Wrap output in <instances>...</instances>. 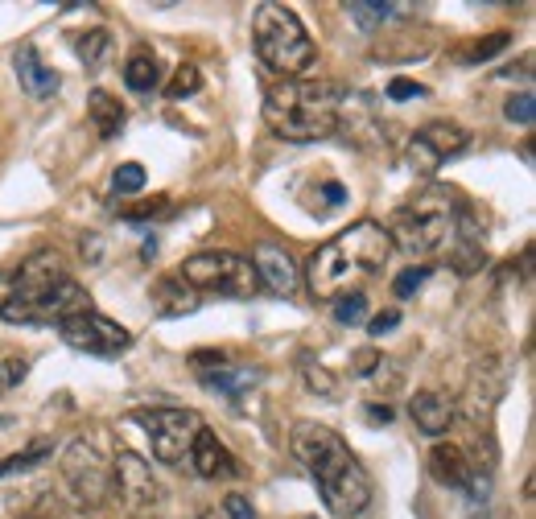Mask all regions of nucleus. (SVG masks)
<instances>
[{
  "label": "nucleus",
  "instance_id": "e433bc0d",
  "mask_svg": "<svg viewBox=\"0 0 536 519\" xmlns=\"http://www.w3.org/2000/svg\"><path fill=\"white\" fill-rule=\"evenodd\" d=\"M203 519H227V511H223V507H215V511H203Z\"/></svg>",
  "mask_w": 536,
  "mask_h": 519
},
{
  "label": "nucleus",
  "instance_id": "1a4fd4ad",
  "mask_svg": "<svg viewBox=\"0 0 536 519\" xmlns=\"http://www.w3.org/2000/svg\"><path fill=\"white\" fill-rule=\"evenodd\" d=\"M62 482L79 507L99 511L112 495V462L91 441H71L62 454Z\"/></svg>",
  "mask_w": 536,
  "mask_h": 519
},
{
  "label": "nucleus",
  "instance_id": "2f4dec72",
  "mask_svg": "<svg viewBox=\"0 0 536 519\" xmlns=\"http://www.w3.org/2000/svg\"><path fill=\"white\" fill-rule=\"evenodd\" d=\"M400 326V314H396V309H384V314H376L372 322H367V334H372V338H384V334H392Z\"/></svg>",
  "mask_w": 536,
  "mask_h": 519
},
{
  "label": "nucleus",
  "instance_id": "5701e85b",
  "mask_svg": "<svg viewBox=\"0 0 536 519\" xmlns=\"http://www.w3.org/2000/svg\"><path fill=\"white\" fill-rule=\"evenodd\" d=\"M145 165H137V161H124L116 173H112V194H120V198H137L141 190H145Z\"/></svg>",
  "mask_w": 536,
  "mask_h": 519
},
{
  "label": "nucleus",
  "instance_id": "f257e3e1",
  "mask_svg": "<svg viewBox=\"0 0 536 519\" xmlns=\"http://www.w3.org/2000/svg\"><path fill=\"white\" fill-rule=\"evenodd\" d=\"M91 293L66 276L54 252L29 256L21 268L0 272V318L17 326H62L66 318L87 314Z\"/></svg>",
  "mask_w": 536,
  "mask_h": 519
},
{
  "label": "nucleus",
  "instance_id": "7c9ffc66",
  "mask_svg": "<svg viewBox=\"0 0 536 519\" xmlns=\"http://www.w3.org/2000/svg\"><path fill=\"white\" fill-rule=\"evenodd\" d=\"M384 95L396 99V103H409V99H425L429 91H425V83H417V79H392V83L384 87Z\"/></svg>",
  "mask_w": 536,
  "mask_h": 519
},
{
  "label": "nucleus",
  "instance_id": "39448f33",
  "mask_svg": "<svg viewBox=\"0 0 536 519\" xmlns=\"http://www.w3.org/2000/svg\"><path fill=\"white\" fill-rule=\"evenodd\" d=\"M252 42L256 54L268 71H277L281 79H301L318 62V46L301 25V17L289 5H256L252 13Z\"/></svg>",
  "mask_w": 536,
  "mask_h": 519
},
{
  "label": "nucleus",
  "instance_id": "9d476101",
  "mask_svg": "<svg viewBox=\"0 0 536 519\" xmlns=\"http://www.w3.org/2000/svg\"><path fill=\"white\" fill-rule=\"evenodd\" d=\"M58 338L71 346V351L104 355V359H108V355H120V351H128V346H132V334H128L120 322L95 314V309H87V314H79V318H66V322L58 326Z\"/></svg>",
  "mask_w": 536,
  "mask_h": 519
},
{
  "label": "nucleus",
  "instance_id": "423d86ee",
  "mask_svg": "<svg viewBox=\"0 0 536 519\" xmlns=\"http://www.w3.org/2000/svg\"><path fill=\"white\" fill-rule=\"evenodd\" d=\"M178 281L194 289L198 297H252L260 289L252 260L240 252H223V248L194 252L190 260H182Z\"/></svg>",
  "mask_w": 536,
  "mask_h": 519
},
{
  "label": "nucleus",
  "instance_id": "2eb2a0df",
  "mask_svg": "<svg viewBox=\"0 0 536 519\" xmlns=\"http://www.w3.org/2000/svg\"><path fill=\"white\" fill-rule=\"evenodd\" d=\"M409 417L425 437H442L454 425V400L442 392H417L409 400Z\"/></svg>",
  "mask_w": 536,
  "mask_h": 519
},
{
  "label": "nucleus",
  "instance_id": "20e7f679",
  "mask_svg": "<svg viewBox=\"0 0 536 519\" xmlns=\"http://www.w3.org/2000/svg\"><path fill=\"white\" fill-rule=\"evenodd\" d=\"M339 108L343 95L334 83L318 79H281L264 91V120L281 141L293 145H310L326 141L339 128Z\"/></svg>",
  "mask_w": 536,
  "mask_h": 519
},
{
  "label": "nucleus",
  "instance_id": "0eeeda50",
  "mask_svg": "<svg viewBox=\"0 0 536 519\" xmlns=\"http://www.w3.org/2000/svg\"><path fill=\"white\" fill-rule=\"evenodd\" d=\"M450 231H454V198L442 190H425L409 211L396 215L392 235V248H405V252H438L450 244Z\"/></svg>",
  "mask_w": 536,
  "mask_h": 519
},
{
  "label": "nucleus",
  "instance_id": "c9c22d12",
  "mask_svg": "<svg viewBox=\"0 0 536 519\" xmlns=\"http://www.w3.org/2000/svg\"><path fill=\"white\" fill-rule=\"evenodd\" d=\"M322 194H326V202H330V206H339V202H343V198H347V194H343V186H339V182H322Z\"/></svg>",
  "mask_w": 536,
  "mask_h": 519
},
{
  "label": "nucleus",
  "instance_id": "4468645a",
  "mask_svg": "<svg viewBox=\"0 0 536 519\" xmlns=\"http://www.w3.org/2000/svg\"><path fill=\"white\" fill-rule=\"evenodd\" d=\"M429 474L442 482V487H454V491H466L475 478V466L466 458V449L450 445V441H438L429 449Z\"/></svg>",
  "mask_w": 536,
  "mask_h": 519
},
{
  "label": "nucleus",
  "instance_id": "aec40b11",
  "mask_svg": "<svg viewBox=\"0 0 536 519\" xmlns=\"http://www.w3.org/2000/svg\"><path fill=\"white\" fill-rule=\"evenodd\" d=\"M256 375H260V371L231 367V359H227V363H219L215 371H207V375H203V384H207V388H215V392H223V396H240V392L256 388Z\"/></svg>",
  "mask_w": 536,
  "mask_h": 519
},
{
  "label": "nucleus",
  "instance_id": "393cba45",
  "mask_svg": "<svg viewBox=\"0 0 536 519\" xmlns=\"http://www.w3.org/2000/svg\"><path fill=\"white\" fill-rule=\"evenodd\" d=\"M198 87H203V71H198L194 62H182L174 71V79H170V87H165V95L170 99H190Z\"/></svg>",
  "mask_w": 536,
  "mask_h": 519
},
{
  "label": "nucleus",
  "instance_id": "6ab92c4d",
  "mask_svg": "<svg viewBox=\"0 0 536 519\" xmlns=\"http://www.w3.org/2000/svg\"><path fill=\"white\" fill-rule=\"evenodd\" d=\"M87 112H91L95 132L104 136V141L120 136V128H124V108H120V99H112L108 91H91V95H87Z\"/></svg>",
  "mask_w": 536,
  "mask_h": 519
},
{
  "label": "nucleus",
  "instance_id": "7ed1b4c3",
  "mask_svg": "<svg viewBox=\"0 0 536 519\" xmlns=\"http://www.w3.org/2000/svg\"><path fill=\"white\" fill-rule=\"evenodd\" d=\"M392 235L384 223H351L347 231H339L334 239L310 256L306 264V281H310V293L314 297H326V301H339L347 293H363L359 285L380 276L392 260Z\"/></svg>",
  "mask_w": 536,
  "mask_h": 519
},
{
  "label": "nucleus",
  "instance_id": "ddd939ff",
  "mask_svg": "<svg viewBox=\"0 0 536 519\" xmlns=\"http://www.w3.org/2000/svg\"><path fill=\"white\" fill-rule=\"evenodd\" d=\"M252 268H256V276H260V285H268L277 297H289V293L297 289V264H293V256H289L285 248H277V244H260V248L252 252Z\"/></svg>",
  "mask_w": 536,
  "mask_h": 519
},
{
  "label": "nucleus",
  "instance_id": "f3484780",
  "mask_svg": "<svg viewBox=\"0 0 536 519\" xmlns=\"http://www.w3.org/2000/svg\"><path fill=\"white\" fill-rule=\"evenodd\" d=\"M190 462H194V470L203 474V478H219V474L236 470V462H231V454H227V445L211 429H198V437L190 445Z\"/></svg>",
  "mask_w": 536,
  "mask_h": 519
},
{
  "label": "nucleus",
  "instance_id": "412c9836",
  "mask_svg": "<svg viewBox=\"0 0 536 519\" xmlns=\"http://www.w3.org/2000/svg\"><path fill=\"white\" fill-rule=\"evenodd\" d=\"M124 83L132 87V91H153L157 83H161V66H157V58L153 54H145V50H137L128 62H124Z\"/></svg>",
  "mask_w": 536,
  "mask_h": 519
},
{
  "label": "nucleus",
  "instance_id": "cd10ccee",
  "mask_svg": "<svg viewBox=\"0 0 536 519\" xmlns=\"http://www.w3.org/2000/svg\"><path fill=\"white\" fill-rule=\"evenodd\" d=\"M429 264H413V268H405V272H396V281H392V293L400 297V301H409L425 281H429Z\"/></svg>",
  "mask_w": 536,
  "mask_h": 519
},
{
  "label": "nucleus",
  "instance_id": "72a5a7b5",
  "mask_svg": "<svg viewBox=\"0 0 536 519\" xmlns=\"http://www.w3.org/2000/svg\"><path fill=\"white\" fill-rule=\"evenodd\" d=\"M21 379H25V363L21 359H9L5 363V375H0V388H5V384H21Z\"/></svg>",
  "mask_w": 536,
  "mask_h": 519
},
{
  "label": "nucleus",
  "instance_id": "bb28decb",
  "mask_svg": "<svg viewBox=\"0 0 536 519\" xmlns=\"http://www.w3.org/2000/svg\"><path fill=\"white\" fill-rule=\"evenodd\" d=\"M504 116L512 120V124H520V128H528L532 120H536V95L524 87V91H516V95H508V103H504Z\"/></svg>",
  "mask_w": 536,
  "mask_h": 519
},
{
  "label": "nucleus",
  "instance_id": "4be33fe9",
  "mask_svg": "<svg viewBox=\"0 0 536 519\" xmlns=\"http://www.w3.org/2000/svg\"><path fill=\"white\" fill-rule=\"evenodd\" d=\"M396 13H409L405 5H380V0H351L347 5V17L363 29V33H372V29H380L388 17H396Z\"/></svg>",
  "mask_w": 536,
  "mask_h": 519
},
{
  "label": "nucleus",
  "instance_id": "6e6552de",
  "mask_svg": "<svg viewBox=\"0 0 536 519\" xmlns=\"http://www.w3.org/2000/svg\"><path fill=\"white\" fill-rule=\"evenodd\" d=\"M132 421L145 429V437L153 445V458L161 466L186 462L198 429H203L198 412H190V408H141V412H132Z\"/></svg>",
  "mask_w": 536,
  "mask_h": 519
},
{
  "label": "nucleus",
  "instance_id": "473e14b6",
  "mask_svg": "<svg viewBox=\"0 0 536 519\" xmlns=\"http://www.w3.org/2000/svg\"><path fill=\"white\" fill-rule=\"evenodd\" d=\"M223 511H227V519H256V511H252V503L244 495H227Z\"/></svg>",
  "mask_w": 536,
  "mask_h": 519
},
{
  "label": "nucleus",
  "instance_id": "dca6fc26",
  "mask_svg": "<svg viewBox=\"0 0 536 519\" xmlns=\"http://www.w3.org/2000/svg\"><path fill=\"white\" fill-rule=\"evenodd\" d=\"M13 71H17L21 91H25L29 99H50V95H58V83H62V79H58V71H50V66L42 62V54L33 50V46L17 50Z\"/></svg>",
  "mask_w": 536,
  "mask_h": 519
},
{
  "label": "nucleus",
  "instance_id": "b1692460",
  "mask_svg": "<svg viewBox=\"0 0 536 519\" xmlns=\"http://www.w3.org/2000/svg\"><path fill=\"white\" fill-rule=\"evenodd\" d=\"M50 454H54V445H50V441H33L29 449H21V454H13V458L0 462V478H5V474H17V470H33L38 462H46Z\"/></svg>",
  "mask_w": 536,
  "mask_h": 519
},
{
  "label": "nucleus",
  "instance_id": "c756f323",
  "mask_svg": "<svg viewBox=\"0 0 536 519\" xmlns=\"http://www.w3.org/2000/svg\"><path fill=\"white\" fill-rule=\"evenodd\" d=\"M508 42H512L508 33H491L487 42H475L462 58H466V62H487V58H495V50H508Z\"/></svg>",
  "mask_w": 536,
  "mask_h": 519
},
{
  "label": "nucleus",
  "instance_id": "9b49d317",
  "mask_svg": "<svg viewBox=\"0 0 536 519\" xmlns=\"http://www.w3.org/2000/svg\"><path fill=\"white\" fill-rule=\"evenodd\" d=\"M466 145H471V132H466V128H458L450 120H429V124L417 128V136L409 141V165L429 178V173H438Z\"/></svg>",
  "mask_w": 536,
  "mask_h": 519
},
{
  "label": "nucleus",
  "instance_id": "a211bd4d",
  "mask_svg": "<svg viewBox=\"0 0 536 519\" xmlns=\"http://www.w3.org/2000/svg\"><path fill=\"white\" fill-rule=\"evenodd\" d=\"M153 305H157L161 318H182V314H190V309L203 305V297H198L194 289H186L178 276H161V281L153 285Z\"/></svg>",
  "mask_w": 536,
  "mask_h": 519
},
{
  "label": "nucleus",
  "instance_id": "a878e982",
  "mask_svg": "<svg viewBox=\"0 0 536 519\" xmlns=\"http://www.w3.org/2000/svg\"><path fill=\"white\" fill-rule=\"evenodd\" d=\"M334 322L363 326V322H367V293H347V297L334 301Z\"/></svg>",
  "mask_w": 536,
  "mask_h": 519
},
{
  "label": "nucleus",
  "instance_id": "f704fd0d",
  "mask_svg": "<svg viewBox=\"0 0 536 519\" xmlns=\"http://www.w3.org/2000/svg\"><path fill=\"white\" fill-rule=\"evenodd\" d=\"M367 417H372V425H388L392 421V408L388 404H367Z\"/></svg>",
  "mask_w": 536,
  "mask_h": 519
},
{
  "label": "nucleus",
  "instance_id": "f03ea898",
  "mask_svg": "<svg viewBox=\"0 0 536 519\" xmlns=\"http://www.w3.org/2000/svg\"><path fill=\"white\" fill-rule=\"evenodd\" d=\"M293 458L310 470L330 515L355 519L367 511V503H372V478H367L363 462L351 454L347 441L330 425L301 421L293 429Z\"/></svg>",
  "mask_w": 536,
  "mask_h": 519
},
{
  "label": "nucleus",
  "instance_id": "f8f14e48",
  "mask_svg": "<svg viewBox=\"0 0 536 519\" xmlns=\"http://www.w3.org/2000/svg\"><path fill=\"white\" fill-rule=\"evenodd\" d=\"M112 491H116L120 503L132 507V511H145V507H153V503L161 499L153 470L145 466V458L128 454V449H120V458L112 462Z\"/></svg>",
  "mask_w": 536,
  "mask_h": 519
},
{
  "label": "nucleus",
  "instance_id": "c85d7f7f",
  "mask_svg": "<svg viewBox=\"0 0 536 519\" xmlns=\"http://www.w3.org/2000/svg\"><path fill=\"white\" fill-rule=\"evenodd\" d=\"M108 50H112V38H108L104 29L87 33V38L79 42V58H83V66H91V71H95L99 62H104V54H108Z\"/></svg>",
  "mask_w": 536,
  "mask_h": 519
}]
</instances>
